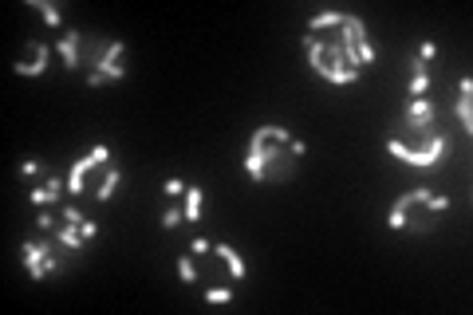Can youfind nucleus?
I'll use <instances>...</instances> for the list:
<instances>
[{"label": "nucleus", "instance_id": "nucleus-1", "mask_svg": "<svg viewBox=\"0 0 473 315\" xmlns=\"http://www.w3.org/2000/svg\"><path fill=\"white\" fill-rule=\"evenodd\" d=\"M292 134L288 126H260L249 142V158H245V170H249L252 182H288L292 170H296V158L288 150Z\"/></svg>", "mask_w": 473, "mask_h": 315}, {"label": "nucleus", "instance_id": "nucleus-2", "mask_svg": "<svg viewBox=\"0 0 473 315\" xmlns=\"http://www.w3.org/2000/svg\"><path fill=\"white\" fill-rule=\"evenodd\" d=\"M304 47H308V64H312V71L320 75V79H327L332 87H347V83H355V79H359V71H355V67H347V56H344L339 36L324 40V36L304 32Z\"/></svg>", "mask_w": 473, "mask_h": 315}, {"label": "nucleus", "instance_id": "nucleus-3", "mask_svg": "<svg viewBox=\"0 0 473 315\" xmlns=\"http://www.w3.org/2000/svg\"><path fill=\"white\" fill-rule=\"evenodd\" d=\"M434 119H438V107H434V99H426V95H422V99H410L407 107H402V130L422 142L418 150H426V138L438 134Z\"/></svg>", "mask_w": 473, "mask_h": 315}, {"label": "nucleus", "instance_id": "nucleus-4", "mask_svg": "<svg viewBox=\"0 0 473 315\" xmlns=\"http://www.w3.org/2000/svg\"><path fill=\"white\" fill-rule=\"evenodd\" d=\"M387 154L399 158V162H407V166H414V170H434L438 162H442V154H445V134H434L426 150H410L402 138H387Z\"/></svg>", "mask_w": 473, "mask_h": 315}, {"label": "nucleus", "instance_id": "nucleus-5", "mask_svg": "<svg viewBox=\"0 0 473 315\" xmlns=\"http://www.w3.org/2000/svg\"><path fill=\"white\" fill-rule=\"evenodd\" d=\"M20 256H24V268H28L32 280H44L52 272H59V256H52V241H24Z\"/></svg>", "mask_w": 473, "mask_h": 315}, {"label": "nucleus", "instance_id": "nucleus-6", "mask_svg": "<svg viewBox=\"0 0 473 315\" xmlns=\"http://www.w3.org/2000/svg\"><path fill=\"white\" fill-rule=\"evenodd\" d=\"M111 146H95L87 158H79L71 166V174H67V194H75V197H83L87 194V174L91 170H107V162H111Z\"/></svg>", "mask_w": 473, "mask_h": 315}, {"label": "nucleus", "instance_id": "nucleus-7", "mask_svg": "<svg viewBox=\"0 0 473 315\" xmlns=\"http://www.w3.org/2000/svg\"><path fill=\"white\" fill-rule=\"evenodd\" d=\"M119 59H122V40H111V44H103L99 59H95V71H99L103 79H122L127 67H122Z\"/></svg>", "mask_w": 473, "mask_h": 315}, {"label": "nucleus", "instance_id": "nucleus-8", "mask_svg": "<svg viewBox=\"0 0 473 315\" xmlns=\"http://www.w3.org/2000/svg\"><path fill=\"white\" fill-rule=\"evenodd\" d=\"M47 56H52V47L40 44V40H32L28 44V59H16V75H44L47 71Z\"/></svg>", "mask_w": 473, "mask_h": 315}, {"label": "nucleus", "instance_id": "nucleus-9", "mask_svg": "<svg viewBox=\"0 0 473 315\" xmlns=\"http://www.w3.org/2000/svg\"><path fill=\"white\" fill-rule=\"evenodd\" d=\"M59 56H64V67H79L83 64V32H64L59 40Z\"/></svg>", "mask_w": 473, "mask_h": 315}, {"label": "nucleus", "instance_id": "nucleus-10", "mask_svg": "<svg viewBox=\"0 0 473 315\" xmlns=\"http://www.w3.org/2000/svg\"><path fill=\"white\" fill-rule=\"evenodd\" d=\"M64 189H67V186L59 182V177H52V174H47L44 182H40V186L32 189V205H40V209H44V205H56Z\"/></svg>", "mask_w": 473, "mask_h": 315}, {"label": "nucleus", "instance_id": "nucleus-11", "mask_svg": "<svg viewBox=\"0 0 473 315\" xmlns=\"http://www.w3.org/2000/svg\"><path fill=\"white\" fill-rule=\"evenodd\" d=\"M214 256H221L225 260V268H229V276H233V284H241L245 280V256L233 244H214Z\"/></svg>", "mask_w": 473, "mask_h": 315}, {"label": "nucleus", "instance_id": "nucleus-12", "mask_svg": "<svg viewBox=\"0 0 473 315\" xmlns=\"http://www.w3.org/2000/svg\"><path fill=\"white\" fill-rule=\"evenodd\" d=\"M119 182H122L119 158H111V162H107V170H103V182H99V189H95V197H99V201H111L115 189H119Z\"/></svg>", "mask_w": 473, "mask_h": 315}, {"label": "nucleus", "instance_id": "nucleus-13", "mask_svg": "<svg viewBox=\"0 0 473 315\" xmlns=\"http://www.w3.org/2000/svg\"><path fill=\"white\" fill-rule=\"evenodd\" d=\"M457 91H462V95H457V119H462V130L469 134V130H473V99H469V95H473V79H469V75L462 79Z\"/></svg>", "mask_w": 473, "mask_h": 315}, {"label": "nucleus", "instance_id": "nucleus-14", "mask_svg": "<svg viewBox=\"0 0 473 315\" xmlns=\"http://www.w3.org/2000/svg\"><path fill=\"white\" fill-rule=\"evenodd\" d=\"M56 241L64 244L67 252H83V244H87V237H83V229H79V225H59L56 229Z\"/></svg>", "mask_w": 473, "mask_h": 315}, {"label": "nucleus", "instance_id": "nucleus-15", "mask_svg": "<svg viewBox=\"0 0 473 315\" xmlns=\"http://www.w3.org/2000/svg\"><path fill=\"white\" fill-rule=\"evenodd\" d=\"M186 205H182V213H186V221H197L202 217V205H205V189L202 186H186Z\"/></svg>", "mask_w": 473, "mask_h": 315}, {"label": "nucleus", "instance_id": "nucleus-16", "mask_svg": "<svg viewBox=\"0 0 473 315\" xmlns=\"http://www.w3.org/2000/svg\"><path fill=\"white\" fill-rule=\"evenodd\" d=\"M344 20H347V12H320V16L308 20V32H312V36H320L324 28H339Z\"/></svg>", "mask_w": 473, "mask_h": 315}, {"label": "nucleus", "instance_id": "nucleus-17", "mask_svg": "<svg viewBox=\"0 0 473 315\" xmlns=\"http://www.w3.org/2000/svg\"><path fill=\"white\" fill-rule=\"evenodd\" d=\"M32 4L40 8V16H44L47 28H64V20H59V8L52 4V0H32Z\"/></svg>", "mask_w": 473, "mask_h": 315}, {"label": "nucleus", "instance_id": "nucleus-18", "mask_svg": "<svg viewBox=\"0 0 473 315\" xmlns=\"http://www.w3.org/2000/svg\"><path fill=\"white\" fill-rule=\"evenodd\" d=\"M177 276H182V284H194V280H197L194 252H182V256H177Z\"/></svg>", "mask_w": 473, "mask_h": 315}, {"label": "nucleus", "instance_id": "nucleus-19", "mask_svg": "<svg viewBox=\"0 0 473 315\" xmlns=\"http://www.w3.org/2000/svg\"><path fill=\"white\" fill-rule=\"evenodd\" d=\"M233 299V287H209L205 292V304H229Z\"/></svg>", "mask_w": 473, "mask_h": 315}, {"label": "nucleus", "instance_id": "nucleus-20", "mask_svg": "<svg viewBox=\"0 0 473 315\" xmlns=\"http://www.w3.org/2000/svg\"><path fill=\"white\" fill-rule=\"evenodd\" d=\"M40 174H44V162H36V158L20 162V177H40Z\"/></svg>", "mask_w": 473, "mask_h": 315}, {"label": "nucleus", "instance_id": "nucleus-21", "mask_svg": "<svg viewBox=\"0 0 473 315\" xmlns=\"http://www.w3.org/2000/svg\"><path fill=\"white\" fill-rule=\"evenodd\" d=\"M182 221H186V213H182L177 205H174V209H166V213H162V229H177V225H182Z\"/></svg>", "mask_w": 473, "mask_h": 315}, {"label": "nucleus", "instance_id": "nucleus-22", "mask_svg": "<svg viewBox=\"0 0 473 315\" xmlns=\"http://www.w3.org/2000/svg\"><path fill=\"white\" fill-rule=\"evenodd\" d=\"M189 252H194V256H202V260H209V256H214V244L205 241V237H197V241L189 244Z\"/></svg>", "mask_w": 473, "mask_h": 315}, {"label": "nucleus", "instance_id": "nucleus-23", "mask_svg": "<svg viewBox=\"0 0 473 315\" xmlns=\"http://www.w3.org/2000/svg\"><path fill=\"white\" fill-rule=\"evenodd\" d=\"M387 225H390L395 232H399V229H407V213H402L399 205H390V217H387Z\"/></svg>", "mask_w": 473, "mask_h": 315}, {"label": "nucleus", "instance_id": "nucleus-24", "mask_svg": "<svg viewBox=\"0 0 473 315\" xmlns=\"http://www.w3.org/2000/svg\"><path fill=\"white\" fill-rule=\"evenodd\" d=\"M414 56L422 59V64H430V59L438 56V44H434V40H426V44H418V52H414Z\"/></svg>", "mask_w": 473, "mask_h": 315}, {"label": "nucleus", "instance_id": "nucleus-25", "mask_svg": "<svg viewBox=\"0 0 473 315\" xmlns=\"http://www.w3.org/2000/svg\"><path fill=\"white\" fill-rule=\"evenodd\" d=\"M162 194H170V197H182V194H186V182H177V177H170L166 186H162Z\"/></svg>", "mask_w": 473, "mask_h": 315}, {"label": "nucleus", "instance_id": "nucleus-26", "mask_svg": "<svg viewBox=\"0 0 473 315\" xmlns=\"http://www.w3.org/2000/svg\"><path fill=\"white\" fill-rule=\"evenodd\" d=\"M64 221H67V225H83L87 217H83V209H75V205H67V209H64Z\"/></svg>", "mask_w": 473, "mask_h": 315}, {"label": "nucleus", "instance_id": "nucleus-27", "mask_svg": "<svg viewBox=\"0 0 473 315\" xmlns=\"http://www.w3.org/2000/svg\"><path fill=\"white\" fill-rule=\"evenodd\" d=\"M36 225H40V232H56V217H52V213H40Z\"/></svg>", "mask_w": 473, "mask_h": 315}, {"label": "nucleus", "instance_id": "nucleus-28", "mask_svg": "<svg viewBox=\"0 0 473 315\" xmlns=\"http://www.w3.org/2000/svg\"><path fill=\"white\" fill-rule=\"evenodd\" d=\"M288 150H292V158H304V154H308V146H304L300 138H292V142H288Z\"/></svg>", "mask_w": 473, "mask_h": 315}, {"label": "nucleus", "instance_id": "nucleus-29", "mask_svg": "<svg viewBox=\"0 0 473 315\" xmlns=\"http://www.w3.org/2000/svg\"><path fill=\"white\" fill-rule=\"evenodd\" d=\"M79 229H83V237H87V241H91L95 232H99V225H95V221H83V225H79Z\"/></svg>", "mask_w": 473, "mask_h": 315}, {"label": "nucleus", "instance_id": "nucleus-30", "mask_svg": "<svg viewBox=\"0 0 473 315\" xmlns=\"http://www.w3.org/2000/svg\"><path fill=\"white\" fill-rule=\"evenodd\" d=\"M103 83H107V79H103L99 71H91V75H87V87H103Z\"/></svg>", "mask_w": 473, "mask_h": 315}]
</instances>
